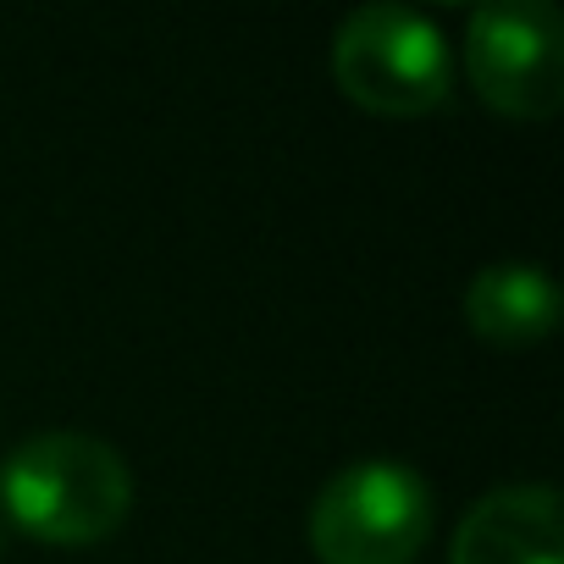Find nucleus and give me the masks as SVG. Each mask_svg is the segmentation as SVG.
<instances>
[{
	"label": "nucleus",
	"mask_w": 564,
	"mask_h": 564,
	"mask_svg": "<svg viewBox=\"0 0 564 564\" xmlns=\"http://www.w3.org/2000/svg\"><path fill=\"white\" fill-rule=\"evenodd\" d=\"M465 322L492 349H525L558 327V289L531 260H492L465 282Z\"/></svg>",
	"instance_id": "6"
},
{
	"label": "nucleus",
	"mask_w": 564,
	"mask_h": 564,
	"mask_svg": "<svg viewBox=\"0 0 564 564\" xmlns=\"http://www.w3.org/2000/svg\"><path fill=\"white\" fill-rule=\"evenodd\" d=\"M338 89L377 117H426L448 106L454 62L432 18L410 7H360L333 34Z\"/></svg>",
	"instance_id": "2"
},
{
	"label": "nucleus",
	"mask_w": 564,
	"mask_h": 564,
	"mask_svg": "<svg viewBox=\"0 0 564 564\" xmlns=\"http://www.w3.org/2000/svg\"><path fill=\"white\" fill-rule=\"evenodd\" d=\"M0 509L40 542L89 547L122 531L133 509V470L89 432H40L0 465Z\"/></svg>",
	"instance_id": "1"
},
{
	"label": "nucleus",
	"mask_w": 564,
	"mask_h": 564,
	"mask_svg": "<svg viewBox=\"0 0 564 564\" xmlns=\"http://www.w3.org/2000/svg\"><path fill=\"white\" fill-rule=\"evenodd\" d=\"M0 547H7V536H0Z\"/></svg>",
	"instance_id": "7"
},
{
	"label": "nucleus",
	"mask_w": 564,
	"mask_h": 564,
	"mask_svg": "<svg viewBox=\"0 0 564 564\" xmlns=\"http://www.w3.org/2000/svg\"><path fill=\"white\" fill-rule=\"evenodd\" d=\"M465 73L476 95L514 122H547L564 106V23L547 0H492L465 23Z\"/></svg>",
	"instance_id": "4"
},
{
	"label": "nucleus",
	"mask_w": 564,
	"mask_h": 564,
	"mask_svg": "<svg viewBox=\"0 0 564 564\" xmlns=\"http://www.w3.org/2000/svg\"><path fill=\"white\" fill-rule=\"evenodd\" d=\"M448 564H564L558 492L542 481L492 487L465 509L448 542Z\"/></svg>",
	"instance_id": "5"
},
{
	"label": "nucleus",
	"mask_w": 564,
	"mask_h": 564,
	"mask_svg": "<svg viewBox=\"0 0 564 564\" xmlns=\"http://www.w3.org/2000/svg\"><path fill=\"white\" fill-rule=\"evenodd\" d=\"M437 520L432 487L399 459L338 470L311 503V547L322 564H415Z\"/></svg>",
	"instance_id": "3"
}]
</instances>
